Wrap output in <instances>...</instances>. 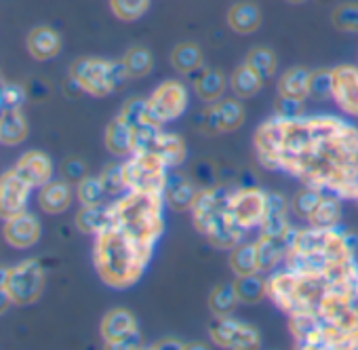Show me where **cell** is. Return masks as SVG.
I'll return each mask as SVG.
<instances>
[{
  "instance_id": "6da1fadb",
  "label": "cell",
  "mask_w": 358,
  "mask_h": 350,
  "mask_svg": "<svg viewBox=\"0 0 358 350\" xmlns=\"http://www.w3.org/2000/svg\"><path fill=\"white\" fill-rule=\"evenodd\" d=\"M253 152L266 171H280L301 186L358 203V127L345 118L274 114L257 125Z\"/></svg>"
},
{
  "instance_id": "7a4b0ae2",
  "label": "cell",
  "mask_w": 358,
  "mask_h": 350,
  "mask_svg": "<svg viewBox=\"0 0 358 350\" xmlns=\"http://www.w3.org/2000/svg\"><path fill=\"white\" fill-rule=\"evenodd\" d=\"M285 268L337 283L358 274V232L339 228H295Z\"/></svg>"
},
{
  "instance_id": "3957f363",
  "label": "cell",
  "mask_w": 358,
  "mask_h": 350,
  "mask_svg": "<svg viewBox=\"0 0 358 350\" xmlns=\"http://www.w3.org/2000/svg\"><path fill=\"white\" fill-rule=\"evenodd\" d=\"M152 255L154 249L137 243L114 224H108L99 234H95L93 268L99 281L110 289L124 291L135 287L150 266Z\"/></svg>"
},
{
  "instance_id": "277c9868",
  "label": "cell",
  "mask_w": 358,
  "mask_h": 350,
  "mask_svg": "<svg viewBox=\"0 0 358 350\" xmlns=\"http://www.w3.org/2000/svg\"><path fill=\"white\" fill-rule=\"evenodd\" d=\"M164 195L127 190L110 203V224L120 228L137 243L156 249L164 234Z\"/></svg>"
},
{
  "instance_id": "5b68a950",
  "label": "cell",
  "mask_w": 358,
  "mask_h": 350,
  "mask_svg": "<svg viewBox=\"0 0 358 350\" xmlns=\"http://www.w3.org/2000/svg\"><path fill=\"white\" fill-rule=\"evenodd\" d=\"M230 190L228 186H211L201 188L192 209L190 218L201 237L207 239V243L220 251H230L241 241H245V230L234 222V216L230 211Z\"/></svg>"
},
{
  "instance_id": "8992f818",
  "label": "cell",
  "mask_w": 358,
  "mask_h": 350,
  "mask_svg": "<svg viewBox=\"0 0 358 350\" xmlns=\"http://www.w3.org/2000/svg\"><path fill=\"white\" fill-rule=\"evenodd\" d=\"M331 283L303 274L291 268L274 270L268 274V300L287 316L312 314L318 310V304Z\"/></svg>"
},
{
  "instance_id": "52a82bcc",
  "label": "cell",
  "mask_w": 358,
  "mask_h": 350,
  "mask_svg": "<svg viewBox=\"0 0 358 350\" xmlns=\"http://www.w3.org/2000/svg\"><path fill=\"white\" fill-rule=\"evenodd\" d=\"M70 80L74 87L91 97H108L122 83L129 80L120 59L106 57H78L70 66Z\"/></svg>"
},
{
  "instance_id": "ba28073f",
  "label": "cell",
  "mask_w": 358,
  "mask_h": 350,
  "mask_svg": "<svg viewBox=\"0 0 358 350\" xmlns=\"http://www.w3.org/2000/svg\"><path fill=\"white\" fill-rule=\"evenodd\" d=\"M127 190L141 192H164L169 167L166 162L150 150H137L122 160Z\"/></svg>"
},
{
  "instance_id": "9c48e42d",
  "label": "cell",
  "mask_w": 358,
  "mask_h": 350,
  "mask_svg": "<svg viewBox=\"0 0 358 350\" xmlns=\"http://www.w3.org/2000/svg\"><path fill=\"white\" fill-rule=\"evenodd\" d=\"M150 114L160 122V125H169L173 120H179L188 106H190V91L182 80H162L145 99Z\"/></svg>"
},
{
  "instance_id": "30bf717a",
  "label": "cell",
  "mask_w": 358,
  "mask_h": 350,
  "mask_svg": "<svg viewBox=\"0 0 358 350\" xmlns=\"http://www.w3.org/2000/svg\"><path fill=\"white\" fill-rule=\"evenodd\" d=\"M99 335L108 348L116 350H135L143 344L137 318L129 308L108 310L99 323Z\"/></svg>"
},
{
  "instance_id": "8fae6325",
  "label": "cell",
  "mask_w": 358,
  "mask_h": 350,
  "mask_svg": "<svg viewBox=\"0 0 358 350\" xmlns=\"http://www.w3.org/2000/svg\"><path fill=\"white\" fill-rule=\"evenodd\" d=\"M247 120V108L243 106V99L238 97H222L215 104H209L199 114V131L205 135H224L238 131Z\"/></svg>"
},
{
  "instance_id": "7c38bea8",
  "label": "cell",
  "mask_w": 358,
  "mask_h": 350,
  "mask_svg": "<svg viewBox=\"0 0 358 350\" xmlns=\"http://www.w3.org/2000/svg\"><path fill=\"white\" fill-rule=\"evenodd\" d=\"M47 272L38 260H24L11 268L7 291L15 306H30L36 304L45 291Z\"/></svg>"
},
{
  "instance_id": "4fadbf2b",
  "label": "cell",
  "mask_w": 358,
  "mask_h": 350,
  "mask_svg": "<svg viewBox=\"0 0 358 350\" xmlns=\"http://www.w3.org/2000/svg\"><path fill=\"white\" fill-rule=\"evenodd\" d=\"M209 337L215 346L226 350H257L262 348V333L255 325L230 316H215L209 327Z\"/></svg>"
},
{
  "instance_id": "5bb4252c",
  "label": "cell",
  "mask_w": 358,
  "mask_h": 350,
  "mask_svg": "<svg viewBox=\"0 0 358 350\" xmlns=\"http://www.w3.org/2000/svg\"><path fill=\"white\" fill-rule=\"evenodd\" d=\"M268 209V190L259 186H238L230 190V211L234 222L245 230L251 232L259 228Z\"/></svg>"
},
{
  "instance_id": "9a60e30c",
  "label": "cell",
  "mask_w": 358,
  "mask_h": 350,
  "mask_svg": "<svg viewBox=\"0 0 358 350\" xmlns=\"http://www.w3.org/2000/svg\"><path fill=\"white\" fill-rule=\"evenodd\" d=\"M32 190L34 188L13 167L0 173V220L5 222L28 211Z\"/></svg>"
},
{
  "instance_id": "2e32d148",
  "label": "cell",
  "mask_w": 358,
  "mask_h": 350,
  "mask_svg": "<svg viewBox=\"0 0 358 350\" xmlns=\"http://www.w3.org/2000/svg\"><path fill=\"white\" fill-rule=\"evenodd\" d=\"M331 74H333L331 99L343 114L358 118V66L339 64L331 68Z\"/></svg>"
},
{
  "instance_id": "e0dca14e",
  "label": "cell",
  "mask_w": 358,
  "mask_h": 350,
  "mask_svg": "<svg viewBox=\"0 0 358 350\" xmlns=\"http://www.w3.org/2000/svg\"><path fill=\"white\" fill-rule=\"evenodd\" d=\"M43 237V224L41 218L32 211H24L15 218L5 220L3 226V239L11 249L26 251L34 247Z\"/></svg>"
},
{
  "instance_id": "ac0fdd59",
  "label": "cell",
  "mask_w": 358,
  "mask_h": 350,
  "mask_svg": "<svg viewBox=\"0 0 358 350\" xmlns=\"http://www.w3.org/2000/svg\"><path fill=\"white\" fill-rule=\"evenodd\" d=\"M201 192V186L192 180L190 173L184 171H169V178H166V186H164V203L169 209L177 211V214H184L190 211L196 197Z\"/></svg>"
},
{
  "instance_id": "d6986e66",
  "label": "cell",
  "mask_w": 358,
  "mask_h": 350,
  "mask_svg": "<svg viewBox=\"0 0 358 350\" xmlns=\"http://www.w3.org/2000/svg\"><path fill=\"white\" fill-rule=\"evenodd\" d=\"M13 169L22 175V178L32 186V188H43L45 184H49L51 180H55V162L51 158V154H47L45 150H28L24 152L17 162L13 164Z\"/></svg>"
},
{
  "instance_id": "ffe728a7",
  "label": "cell",
  "mask_w": 358,
  "mask_h": 350,
  "mask_svg": "<svg viewBox=\"0 0 358 350\" xmlns=\"http://www.w3.org/2000/svg\"><path fill=\"white\" fill-rule=\"evenodd\" d=\"M76 197V186L68 180H51L43 188H38V207L47 216H59L66 214Z\"/></svg>"
},
{
  "instance_id": "44dd1931",
  "label": "cell",
  "mask_w": 358,
  "mask_h": 350,
  "mask_svg": "<svg viewBox=\"0 0 358 350\" xmlns=\"http://www.w3.org/2000/svg\"><path fill=\"white\" fill-rule=\"evenodd\" d=\"M26 49L28 53L36 59V62H51L55 59L62 49H64V38L62 34L51 28V26H34L30 32H28V38H26Z\"/></svg>"
},
{
  "instance_id": "7402d4cb",
  "label": "cell",
  "mask_w": 358,
  "mask_h": 350,
  "mask_svg": "<svg viewBox=\"0 0 358 350\" xmlns=\"http://www.w3.org/2000/svg\"><path fill=\"white\" fill-rule=\"evenodd\" d=\"M291 234L280 237V234H268V232H259L255 239L257 245V255H259V272L270 274L274 270H278V266L285 262L287 258V249L291 243Z\"/></svg>"
},
{
  "instance_id": "603a6c76",
  "label": "cell",
  "mask_w": 358,
  "mask_h": 350,
  "mask_svg": "<svg viewBox=\"0 0 358 350\" xmlns=\"http://www.w3.org/2000/svg\"><path fill=\"white\" fill-rule=\"evenodd\" d=\"M262 22H264L262 9L253 0H238L226 13V24L230 26L232 32L241 36L255 34L262 28Z\"/></svg>"
},
{
  "instance_id": "cb8c5ba5",
  "label": "cell",
  "mask_w": 358,
  "mask_h": 350,
  "mask_svg": "<svg viewBox=\"0 0 358 350\" xmlns=\"http://www.w3.org/2000/svg\"><path fill=\"white\" fill-rule=\"evenodd\" d=\"M103 146L116 158H127V156H131L135 152V133H133V127L120 114H116L108 122V127L103 131Z\"/></svg>"
},
{
  "instance_id": "d4e9b609",
  "label": "cell",
  "mask_w": 358,
  "mask_h": 350,
  "mask_svg": "<svg viewBox=\"0 0 358 350\" xmlns=\"http://www.w3.org/2000/svg\"><path fill=\"white\" fill-rule=\"evenodd\" d=\"M148 150L150 152H156L166 162L169 169L182 167L186 162V156H188V148H186L184 137L179 135V133H169L164 129L152 139V144H150Z\"/></svg>"
},
{
  "instance_id": "484cf974",
  "label": "cell",
  "mask_w": 358,
  "mask_h": 350,
  "mask_svg": "<svg viewBox=\"0 0 358 350\" xmlns=\"http://www.w3.org/2000/svg\"><path fill=\"white\" fill-rule=\"evenodd\" d=\"M194 91L201 102L205 104H215L226 95V89L230 87V80L226 78L224 70L220 68H207L203 66L194 78Z\"/></svg>"
},
{
  "instance_id": "4316f807",
  "label": "cell",
  "mask_w": 358,
  "mask_h": 350,
  "mask_svg": "<svg viewBox=\"0 0 358 350\" xmlns=\"http://www.w3.org/2000/svg\"><path fill=\"white\" fill-rule=\"evenodd\" d=\"M30 135V125L22 108L11 106L0 112V146H20Z\"/></svg>"
},
{
  "instance_id": "83f0119b",
  "label": "cell",
  "mask_w": 358,
  "mask_h": 350,
  "mask_svg": "<svg viewBox=\"0 0 358 350\" xmlns=\"http://www.w3.org/2000/svg\"><path fill=\"white\" fill-rule=\"evenodd\" d=\"M310 74H312V70H308L303 66L287 68L276 80V93L285 95V97L308 99L310 97Z\"/></svg>"
},
{
  "instance_id": "f1b7e54d",
  "label": "cell",
  "mask_w": 358,
  "mask_h": 350,
  "mask_svg": "<svg viewBox=\"0 0 358 350\" xmlns=\"http://www.w3.org/2000/svg\"><path fill=\"white\" fill-rule=\"evenodd\" d=\"M171 68L177 74H196L205 66V55L196 43H177L171 51Z\"/></svg>"
},
{
  "instance_id": "f546056e",
  "label": "cell",
  "mask_w": 358,
  "mask_h": 350,
  "mask_svg": "<svg viewBox=\"0 0 358 350\" xmlns=\"http://www.w3.org/2000/svg\"><path fill=\"white\" fill-rule=\"evenodd\" d=\"M232 285H234V291H236V298L241 304L253 306L268 298V274H264V272L234 276Z\"/></svg>"
},
{
  "instance_id": "4dcf8cb0",
  "label": "cell",
  "mask_w": 358,
  "mask_h": 350,
  "mask_svg": "<svg viewBox=\"0 0 358 350\" xmlns=\"http://www.w3.org/2000/svg\"><path fill=\"white\" fill-rule=\"evenodd\" d=\"M228 80H230V91L238 99H251V97H255L264 89V85H266V80L255 70H251L245 62L232 70V74H230Z\"/></svg>"
},
{
  "instance_id": "1f68e13d",
  "label": "cell",
  "mask_w": 358,
  "mask_h": 350,
  "mask_svg": "<svg viewBox=\"0 0 358 350\" xmlns=\"http://www.w3.org/2000/svg\"><path fill=\"white\" fill-rule=\"evenodd\" d=\"M341 216H343L341 214V199L335 197V195L324 192L320 203L316 205V209L306 220V224L314 226V228H339Z\"/></svg>"
},
{
  "instance_id": "d6a6232c",
  "label": "cell",
  "mask_w": 358,
  "mask_h": 350,
  "mask_svg": "<svg viewBox=\"0 0 358 350\" xmlns=\"http://www.w3.org/2000/svg\"><path fill=\"white\" fill-rule=\"evenodd\" d=\"M74 224L78 232L87 237L99 234L110 224V205H80L78 214L74 216Z\"/></svg>"
},
{
  "instance_id": "836d02e7",
  "label": "cell",
  "mask_w": 358,
  "mask_h": 350,
  "mask_svg": "<svg viewBox=\"0 0 358 350\" xmlns=\"http://www.w3.org/2000/svg\"><path fill=\"white\" fill-rule=\"evenodd\" d=\"M228 266L234 276H245L259 272V255H257V245L255 241H241L236 247L230 249Z\"/></svg>"
},
{
  "instance_id": "e575fe53",
  "label": "cell",
  "mask_w": 358,
  "mask_h": 350,
  "mask_svg": "<svg viewBox=\"0 0 358 350\" xmlns=\"http://www.w3.org/2000/svg\"><path fill=\"white\" fill-rule=\"evenodd\" d=\"M120 64L131 78H145L152 70H154V55L148 47L143 45H135V47H129L124 51V55L120 57Z\"/></svg>"
},
{
  "instance_id": "d590c367",
  "label": "cell",
  "mask_w": 358,
  "mask_h": 350,
  "mask_svg": "<svg viewBox=\"0 0 358 350\" xmlns=\"http://www.w3.org/2000/svg\"><path fill=\"white\" fill-rule=\"evenodd\" d=\"M207 304H209V310L213 312V316H230V314H234V310L241 302L236 298L232 283H217L211 289Z\"/></svg>"
},
{
  "instance_id": "8d00e7d4",
  "label": "cell",
  "mask_w": 358,
  "mask_h": 350,
  "mask_svg": "<svg viewBox=\"0 0 358 350\" xmlns=\"http://www.w3.org/2000/svg\"><path fill=\"white\" fill-rule=\"evenodd\" d=\"M245 64L251 68V70H255L266 83L276 74V70H278V57H276V53L272 51V49H268V47H253V49H249V53L245 55Z\"/></svg>"
},
{
  "instance_id": "74e56055",
  "label": "cell",
  "mask_w": 358,
  "mask_h": 350,
  "mask_svg": "<svg viewBox=\"0 0 358 350\" xmlns=\"http://www.w3.org/2000/svg\"><path fill=\"white\" fill-rule=\"evenodd\" d=\"M331 24L335 30L343 34H358V3L356 0H348V3H339L331 11Z\"/></svg>"
},
{
  "instance_id": "f35d334b",
  "label": "cell",
  "mask_w": 358,
  "mask_h": 350,
  "mask_svg": "<svg viewBox=\"0 0 358 350\" xmlns=\"http://www.w3.org/2000/svg\"><path fill=\"white\" fill-rule=\"evenodd\" d=\"M106 188L99 175H87L76 184V199L80 205H106Z\"/></svg>"
},
{
  "instance_id": "ab89813d",
  "label": "cell",
  "mask_w": 358,
  "mask_h": 350,
  "mask_svg": "<svg viewBox=\"0 0 358 350\" xmlns=\"http://www.w3.org/2000/svg\"><path fill=\"white\" fill-rule=\"evenodd\" d=\"M150 3L152 0H110V11L116 20L131 24L148 13Z\"/></svg>"
},
{
  "instance_id": "60d3db41",
  "label": "cell",
  "mask_w": 358,
  "mask_h": 350,
  "mask_svg": "<svg viewBox=\"0 0 358 350\" xmlns=\"http://www.w3.org/2000/svg\"><path fill=\"white\" fill-rule=\"evenodd\" d=\"M322 195H324L322 190H316V188H310V186H301L291 197V211L306 222L310 218V214L316 209V205L320 203Z\"/></svg>"
},
{
  "instance_id": "b9f144b4",
  "label": "cell",
  "mask_w": 358,
  "mask_h": 350,
  "mask_svg": "<svg viewBox=\"0 0 358 350\" xmlns=\"http://www.w3.org/2000/svg\"><path fill=\"white\" fill-rule=\"evenodd\" d=\"M99 180L108 192V197H120L122 192H127V184H124V171H122V160H114L108 162L101 173Z\"/></svg>"
},
{
  "instance_id": "7bdbcfd3",
  "label": "cell",
  "mask_w": 358,
  "mask_h": 350,
  "mask_svg": "<svg viewBox=\"0 0 358 350\" xmlns=\"http://www.w3.org/2000/svg\"><path fill=\"white\" fill-rule=\"evenodd\" d=\"M333 95V74L331 68H316L310 74V97L316 102H327Z\"/></svg>"
},
{
  "instance_id": "ee69618b",
  "label": "cell",
  "mask_w": 358,
  "mask_h": 350,
  "mask_svg": "<svg viewBox=\"0 0 358 350\" xmlns=\"http://www.w3.org/2000/svg\"><path fill=\"white\" fill-rule=\"evenodd\" d=\"M192 180L201 186V188H211V186H217V169L211 160H199L194 162L192 171Z\"/></svg>"
},
{
  "instance_id": "f6af8a7d",
  "label": "cell",
  "mask_w": 358,
  "mask_h": 350,
  "mask_svg": "<svg viewBox=\"0 0 358 350\" xmlns=\"http://www.w3.org/2000/svg\"><path fill=\"white\" fill-rule=\"evenodd\" d=\"M306 99H295V97H285L276 93L274 99V114L282 116V118H295V116H303L306 114Z\"/></svg>"
},
{
  "instance_id": "bcb514c9",
  "label": "cell",
  "mask_w": 358,
  "mask_h": 350,
  "mask_svg": "<svg viewBox=\"0 0 358 350\" xmlns=\"http://www.w3.org/2000/svg\"><path fill=\"white\" fill-rule=\"evenodd\" d=\"M62 175H64V180H68L70 184L76 186L83 178H87V175H89V167H87V162L83 158L70 156L62 164Z\"/></svg>"
},
{
  "instance_id": "7dc6e473",
  "label": "cell",
  "mask_w": 358,
  "mask_h": 350,
  "mask_svg": "<svg viewBox=\"0 0 358 350\" xmlns=\"http://www.w3.org/2000/svg\"><path fill=\"white\" fill-rule=\"evenodd\" d=\"M152 348H177V350H186V348H190V344H186V342H182V340H177V337H162V340H158V342H154L152 344Z\"/></svg>"
},
{
  "instance_id": "c3c4849f",
  "label": "cell",
  "mask_w": 358,
  "mask_h": 350,
  "mask_svg": "<svg viewBox=\"0 0 358 350\" xmlns=\"http://www.w3.org/2000/svg\"><path fill=\"white\" fill-rule=\"evenodd\" d=\"M11 306H13V300L9 295V291L7 289H0V316L7 314L11 310Z\"/></svg>"
},
{
  "instance_id": "681fc988",
  "label": "cell",
  "mask_w": 358,
  "mask_h": 350,
  "mask_svg": "<svg viewBox=\"0 0 358 350\" xmlns=\"http://www.w3.org/2000/svg\"><path fill=\"white\" fill-rule=\"evenodd\" d=\"M9 274H11V268L0 264V289H7V281H9Z\"/></svg>"
},
{
  "instance_id": "f907efd6",
  "label": "cell",
  "mask_w": 358,
  "mask_h": 350,
  "mask_svg": "<svg viewBox=\"0 0 358 350\" xmlns=\"http://www.w3.org/2000/svg\"><path fill=\"white\" fill-rule=\"evenodd\" d=\"M285 3H289V5H303V3H308V0H285Z\"/></svg>"
}]
</instances>
